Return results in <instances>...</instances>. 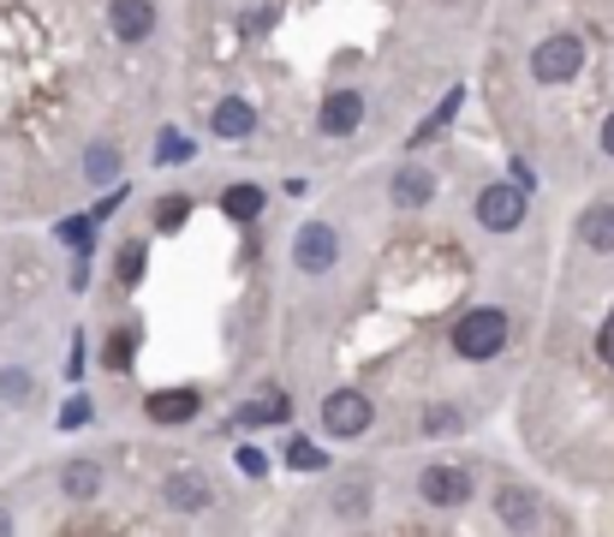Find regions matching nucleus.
<instances>
[{
  "label": "nucleus",
  "instance_id": "nucleus-22",
  "mask_svg": "<svg viewBox=\"0 0 614 537\" xmlns=\"http://www.w3.org/2000/svg\"><path fill=\"white\" fill-rule=\"evenodd\" d=\"M185 215H192V197H162L155 203V227H162V234H180Z\"/></svg>",
  "mask_w": 614,
  "mask_h": 537
},
{
  "label": "nucleus",
  "instance_id": "nucleus-7",
  "mask_svg": "<svg viewBox=\"0 0 614 537\" xmlns=\"http://www.w3.org/2000/svg\"><path fill=\"white\" fill-rule=\"evenodd\" d=\"M472 472L465 466H423L418 472V502H430V507H465L472 502Z\"/></svg>",
  "mask_w": 614,
  "mask_h": 537
},
{
  "label": "nucleus",
  "instance_id": "nucleus-11",
  "mask_svg": "<svg viewBox=\"0 0 614 537\" xmlns=\"http://www.w3.org/2000/svg\"><path fill=\"white\" fill-rule=\"evenodd\" d=\"M108 24H114V36H120V42H150L155 7H150V0H114V7H108Z\"/></svg>",
  "mask_w": 614,
  "mask_h": 537
},
{
  "label": "nucleus",
  "instance_id": "nucleus-10",
  "mask_svg": "<svg viewBox=\"0 0 614 537\" xmlns=\"http://www.w3.org/2000/svg\"><path fill=\"white\" fill-rule=\"evenodd\" d=\"M495 519H502L507 531H531L537 519H543V507H537V490L502 484V490H495Z\"/></svg>",
  "mask_w": 614,
  "mask_h": 537
},
{
  "label": "nucleus",
  "instance_id": "nucleus-5",
  "mask_svg": "<svg viewBox=\"0 0 614 537\" xmlns=\"http://www.w3.org/2000/svg\"><path fill=\"white\" fill-rule=\"evenodd\" d=\"M162 502L173 507V514H209L215 507V477L203 466H180L162 477Z\"/></svg>",
  "mask_w": 614,
  "mask_h": 537
},
{
  "label": "nucleus",
  "instance_id": "nucleus-26",
  "mask_svg": "<svg viewBox=\"0 0 614 537\" xmlns=\"http://www.w3.org/2000/svg\"><path fill=\"white\" fill-rule=\"evenodd\" d=\"M90 227H96V215H72V222H61V239L72 251H90Z\"/></svg>",
  "mask_w": 614,
  "mask_h": 537
},
{
  "label": "nucleus",
  "instance_id": "nucleus-1",
  "mask_svg": "<svg viewBox=\"0 0 614 537\" xmlns=\"http://www.w3.org/2000/svg\"><path fill=\"white\" fill-rule=\"evenodd\" d=\"M507 335H514V323H507L502 304H472V311L448 329V346H453V358H465V365H484V358H502Z\"/></svg>",
  "mask_w": 614,
  "mask_h": 537
},
{
  "label": "nucleus",
  "instance_id": "nucleus-15",
  "mask_svg": "<svg viewBox=\"0 0 614 537\" xmlns=\"http://www.w3.org/2000/svg\"><path fill=\"white\" fill-rule=\"evenodd\" d=\"M579 245L584 251H614V203H591L579 215Z\"/></svg>",
  "mask_w": 614,
  "mask_h": 537
},
{
  "label": "nucleus",
  "instance_id": "nucleus-8",
  "mask_svg": "<svg viewBox=\"0 0 614 537\" xmlns=\"http://www.w3.org/2000/svg\"><path fill=\"white\" fill-rule=\"evenodd\" d=\"M143 412H150V425H192L203 412V395L197 388H150V395H143Z\"/></svg>",
  "mask_w": 614,
  "mask_h": 537
},
{
  "label": "nucleus",
  "instance_id": "nucleus-12",
  "mask_svg": "<svg viewBox=\"0 0 614 537\" xmlns=\"http://www.w3.org/2000/svg\"><path fill=\"white\" fill-rule=\"evenodd\" d=\"M209 126H215V138L239 143V138H251V132H257V108H251L245 96H227V101H215Z\"/></svg>",
  "mask_w": 614,
  "mask_h": 537
},
{
  "label": "nucleus",
  "instance_id": "nucleus-24",
  "mask_svg": "<svg viewBox=\"0 0 614 537\" xmlns=\"http://www.w3.org/2000/svg\"><path fill=\"white\" fill-rule=\"evenodd\" d=\"M453 430H460L453 406H430V412H423V437H453Z\"/></svg>",
  "mask_w": 614,
  "mask_h": 537
},
{
  "label": "nucleus",
  "instance_id": "nucleus-13",
  "mask_svg": "<svg viewBox=\"0 0 614 537\" xmlns=\"http://www.w3.org/2000/svg\"><path fill=\"white\" fill-rule=\"evenodd\" d=\"M394 210H423V203H435V173L430 168H400L388 185Z\"/></svg>",
  "mask_w": 614,
  "mask_h": 537
},
{
  "label": "nucleus",
  "instance_id": "nucleus-27",
  "mask_svg": "<svg viewBox=\"0 0 614 537\" xmlns=\"http://www.w3.org/2000/svg\"><path fill=\"white\" fill-rule=\"evenodd\" d=\"M138 281H143V245L131 239L120 251V287H138Z\"/></svg>",
  "mask_w": 614,
  "mask_h": 537
},
{
  "label": "nucleus",
  "instance_id": "nucleus-18",
  "mask_svg": "<svg viewBox=\"0 0 614 537\" xmlns=\"http://www.w3.org/2000/svg\"><path fill=\"white\" fill-rule=\"evenodd\" d=\"M292 418V406L281 395H269V400H251V406H239V425H287Z\"/></svg>",
  "mask_w": 614,
  "mask_h": 537
},
{
  "label": "nucleus",
  "instance_id": "nucleus-20",
  "mask_svg": "<svg viewBox=\"0 0 614 537\" xmlns=\"http://www.w3.org/2000/svg\"><path fill=\"white\" fill-rule=\"evenodd\" d=\"M281 460H287L292 472H323V466H328V454H323V448H316V442H304V437H292Z\"/></svg>",
  "mask_w": 614,
  "mask_h": 537
},
{
  "label": "nucleus",
  "instance_id": "nucleus-34",
  "mask_svg": "<svg viewBox=\"0 0 614 537\" xmlns=\"http://www.w3.org/2000/svg\"><path fill=\"white\" fill-rule=\"evenodd\" d=\"M0 531H12V514H7V507H0Z\"/></svg>",
  "mask_w": 614,
  "mask_h": 537
},
{
  "label": "nucleus",
  "instance_id": "nucleus-3",
  "mask_svg": "<svg viewBox=\"0 0 614 537\" xmlns=\"http://www.w3.org/2000/svg\"><path fill=\"white\" fill-rule=\"evenodd\" d=\"M472 215H477V227H489V234H514L525 222V185H514V180L484 185V192L472 197Z\"/></svg>",
  "mask_w": 614,
  "mask_h": 537
},
{
  "label": "nucleus",
  "instance_id": "nucleus-32",
  "mask_svg": "<svg viewBox=\"0 0 614 537\" xmlns=\"http://www.w3.org/2000/svg\"><path fill=\"white\" fill-rule=\"evenodd\" d=\"M514 168V185H537V173H531V162H507Z\"/></svg>",
  "mask_w": 614,
  "mask_h": 537
},
{
  "label": "nucleus",
  "instance_id": "nucleus-6",
  "mask_svg": "<svg viewBox=\"0 0 614 537\" xmlns=\"http://www.w3.org/2000/svg\"><path fill=\"white\" fill-rule=\"evenodd\" d=\"M370 418H376V406L358 395V388H334V395L323 400V430L328 437H341V442H353L370 430Z\"/></svg>",
  "mask_w": 614,
  "mask_h": 537
},
{
  "label": "nucleus",
  "instance_id": "nucleus-9",
  "mask_svg": "<svg viewBox=\"0 0 614 537\" xmlns=\"http://www.w3.org/2000/svg\"><path fill=\"white\" fill-rule=\"evenodd\" d=\"M358 126H364V96L358 90H334L323 101V114H316V132L323 138H353Z\"/></svg>",
  "mask_w": 614,
  "mask_h": 537
},
{
  "label": "nucleus",
  "instance_id": "nucleus-16",
  "mask_svg": "<svg viewBox=\"0 0 614 537\" xmlns=\"http://www.w3.org/2000/svg\"><path fill=\"white\" fill-rule=\"evenodd\" d=\"M262 203H269V192L245 180V185H227V192H222V215H227V222H257Z\"/></svg>",
  "mask_w": 614,
  "mask_h": 537
},
{
  "label": "nucleus",
  "instance_id": "nucleus-17",
  "mask_svg": "<svg viewBox=\"0 0 614 537\" xmlns=\"http://www.w3.org/2000/svg\"><path fill=\"white\" fill-rule=\"evenodd\" d=\"M84 180H90V185H114V180H120V143H90V150H84Z\"/></svg>",
  "mask_w": 614,
  "mask_h": 537
},
{
  "label": "nucleus",
  "instance_id": "nucleus-14",
  "mask_svg": "<svg viewBox=\"0 0 614 537\" xmlns=\"http://www.w3.org/2000/svg\"><path fill=\"white\" fill-rule=\"evenodd\" d=\"M61 496L66 502H96L101 496V466L96 460H66L61 466Z\"/></svg>",
  "mask_w": 614,
  "mask_h": 537
},
{
  "label": "nucleus",
  "instance_id": "nucleus-4",
  "mask_svg": "<svg viewBox=\"0 0 614 537\" xmlns=\"http://www.w3.org/2000/svg\"><path fill=\"white\" fill-rule=\"evenodd\" d=\"M341 264V234H334L328 222H304L299 234H292V269L299 275H328Z\"/></svg>",
  "mask_w": 614,
  "mask_h": 537
},
{
  "label": "nucleus",
  "instance_id": "nucleus-33",
  "mask_svg": "<svg viewBox=\"0 0 614 537\" xmlns=\"http://www.w3.org/2000/svg\"><path fill=\"white\" fill-rule=\"evenodd\" d=\"M603 155H614V114L603 120Z\"/></svg>",
  "mask_w": 614,
  "mask_h": 537
},
{
  "label": "nucleus",
  "instance_id": "nucleus-19",
  "mask_svg": "<svg viewBox=\"0 0 614 537\" xmlns=\"http://www.w3.org/2000/svg\"><path fill=\"white\" fill-rule=\"evenodd\" d=\"M131 353H138V329H114L108 346H101V365H108V370H126Z\"/></svg>",
  "mask_w": 614,
  "mask_h": 537
},
{
  "label": "nucleus",
  "instance_id": "nucleus-2",
  "mask_svg": "<svg viewBox=\"0 0 614 537\" xmlns=\"http://www.w3.org/2000/svg\"><path fill=\"white\" fill-rule=\"evenodd\" d=\"M584 72V42L573 31H554L531 49V78L537 84H573Z\"/></svg>",
  "mask_w": 614,
  "mask_h": 537
},
{
  "label": "nucleus",
  "instance_id": "nucleus-30",
  "mask_svg": "<svg viewBox=\"0 0 614 537\" xmlns=\"http://www.w3.org/2000/svg\"><path fill=\"white\" fill-rule=\"evenodd\" d=\"M180 155H192V143H185V138H162V162H180Z\"/></svg>",
  "mask_w": 614,
  "mask_h": 537
},
{
  "label": "nucleus",
  "instance_id": "nucleus-29",
  "mask_svg": "<svg viewBox=\"0 0 614 537\" xmlns=\"http://www.w3.org/2000/svg\"><path fill=\"white\" fill-rule=\"evenodd\" d=\"M233 460H239V472H251V477H262V472H269V460H262V448H251V442H245Z\"/></svg>",
  "mask_w": 614,
  "mask_h": 537
},
{
  "label": "nucleus",
  "instance_id": "nucleus-25",
  "mask_svg": "<svg viewBox=\"0 0 614 537\" xmlns=\"http://www.w3.org/2000/svg\"><path fill=\"white\" fill-rule=\"evenodd\" d=\"M460 101H465V90H448V96H442V108H435V114H430V126H423V132H418L412 143H423V138H430V132H442V126L453 120V114H460Z\"/></svg>",
  "mask_w": 614,
  "mask_h": 537
},
{
  "label": "nucleus",
  "instance_id": "nucleus-23",
  "mask_svg": "<svg viewBox=\"0 0 614 537\" xmlns=\"http://www.w3.org/2000/svg\"><path fill=\"white\" fill-rule=\"evenodd\" d=\"M364 507H370V484H346V490H334V514L358 519Z\"/></svg>",
  "mask_w": 614,
  "mask_h": 537
},
{
  "label": "nucleus",
  "instance_id": "nucleus-21",
  "mask_svg": "<svg viewBox=\"0 0 614 537\" xmlns=\"http://www.w3.org/2000/svg\"><path fill=\"white\" fill-rule=\"evenodd\" d=\"M31 370H24V365H7V370H0V400H7V406H24V400H31Z\"/></svg>",
  "mask_w": 614,
  "mask_h": 537
},
{
  "label": "nucleus",
  "instance_id": "nucleus-28",
  "mask_svg": "<svg viewBox=\"0 0 614 537\" xmlns=\"http://www.w3.org/2000/svg\"><path fill=\"white\" fill-rule=\"evenodd\" d=\"M78 425H90V400L72 395V400H66V412H61V430H78Z\"/></svg>",
  "mask_w": 614,
  "mask_h": 537
},
{
  "label": "nucleus",
  "instance_id": "nucleus-31",
  "mask_svg": "<svg viewBox=\"0 0 614 537\" xmlns=\"http://www.w3.org/2000/svg\"><path fill=\"white\" fill-rule=\"evenodd\" d=\"M596 353H603V358H608V370H614V316L603 323V335H596Z\"/></svg>",
  "mask_w": 614,
  "mask_h": 537
}]
</instances>
